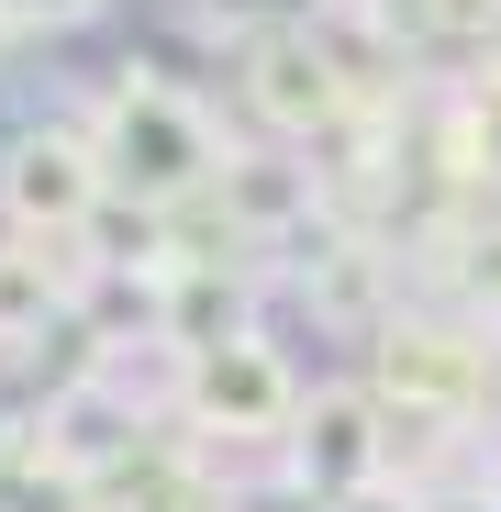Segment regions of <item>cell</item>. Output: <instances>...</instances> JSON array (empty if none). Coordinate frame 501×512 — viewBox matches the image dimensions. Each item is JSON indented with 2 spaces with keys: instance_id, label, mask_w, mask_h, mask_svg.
I'll use <instances>...</instances> for the list:
<instances>
[{
  "instance_id": "7",
  "label": "cell",
  "mask_w": 501,
  "mask_h": 512,
  "mask_svg": "<svg viewBox=\"0 0 501 512\" xmlns=\"http://www.w3.org/2000/svg\"><path fill=\"white\" fill-rule=\"evenodd\" d=\"M0 45H12V23H0Z\"/></svg>"
},
{
  "instance_id": "6",
  "label": "cell",
  "mask_w": 501,
  "mask_h": 512,
  "mask_svg": "<svg viewBox=\"0 0 501 512\" xmlns=\"http://www.w3.org/2000/svg\"><path fill=\"white\" fill-rule=\"evenodd\" d=\"M223 12H301V0H223Z\"/></svg>"
},
{
  "instance_id": "3",
  "label": "cell",
  "mask_w": 501,
  "mask_h": 512,
  "mask_svg": "<svg viewBox=\"0 0 501 512\" xmlns=\"http://www.w3.org/2000/svg\"><path fill=\"white\" fill-rule=\"evenodd\" d=\"M301 468H312L323 490H346V479L368 468V401H323L312 435H301Z\"/></svg>"
},
{
  "instance_id": "4",
  "label": "cell",
  "mask_w": 501,
  "mask_h": 512,
  "mask_svg": "<svg viewBox=\"0 0 501 512\" xmlns=\"http://www.w3.org/2000/svg\"><path fill=\"white\" fill-rule=\"evenodd\" d=\"M45 312V290H34V268H0V334H12V323H34Z\"/></svg>"
},
{
  "instance_id": "5",
  "label": "cell",
  "mask_w": 501,
  "mask_h": 512,
  "mask_svg": "<svg viewBox=\"0 0 501 512\" xmlns=\"http://www.w3.org/2000/svg\"><path fill=\"white\" fill-rule=\"evenodd\" d=\"M78 12H101V0H0V23H78Z\"/></svg>"
},
{
  "instance_id": "1",
  "label": "cell",
  "mask_w": 501,
  "mask_h": 512,
  "mask_svg": "<svg viewBox=\"0 0 501 512\" xmlns=\"http://www.w3.org/2000/svg\"><path fill=\"white\" fill-rule=\"evenodd\" d=\"M212 167V134L167 101V90H134L123 101V123H112V179H134V190H190Z\"/></svg>"
},
{
  "instance_id": "2",
  "label": "cell",
  "mask_w": 501,
  "mask_h": 512,
  "mask_svg": "<svg viewBox=\"0 0 501 512\" xmlns=\"http://www.w3.org/2000/svg\"><path fill=\"white\" fill-rule=\"evenodd\" d=\"M0 201H12L23 223H78V212L101 201V167L78 156V145H56V134H23L12 167H0Z\"/></svg>"
}]
</instances>
